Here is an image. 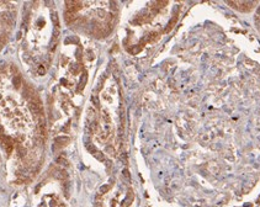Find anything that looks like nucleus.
<instances>
[{
    "label": "nucleus",
    "mask_w": 260,
    "mask_h": 207,
    "mask_svg": "<svg viewBox=\"0 0 260 207\" xmlns=\"http://www.w3.org/2000/svg\"><path fill=\"white\" fill-rule=\"evenodd\" d=\"M227 3L229 5H232L234 9H237L239 11H244V12L250 11L253 5H254L253 2H227Z\"/></svg>",
    "instance_id": "f257e3e1"
},
{
    "label": "nucleus",
    "mask_w": 260,
    "mask_h": 207,
    "mask_svg": "<svg viewBox=\"0 0 260 207\" xmlns=\"http://www.w3.org/2000/svg\"><path fill=\"white\" fill-rule=\"evenodd\" d=\"M2 145L4 147V149L6 151V153L8 154H10L11 152H13V149H14V143H13V139L10 138V137H8V136H4L2 139Z\"/></svg>",
    "instance_id": "f03ea898"
},
{
    "label": "nucleus",
    "mask_w": 260,
    "mask_h": 207,
    "mask_svg": "<svg viewBox=\"0 0 260 207\" xmlns=\"http://www.w3.org/2000/svg\"><path fill=\"white\" fill-rule=\"evenodd\" d=\"M66 5H67V11H70V12H77L81 9V3L80 2H66Z\"/></svg>",
    "instance_id": "7ed1b4c3"
},
{
    "label": "nucleus",
    "mask_w": 260,
    "mask_h": 207,
    "mask_svg": "<svg viewBox=\"0 0 260 207\" xmlns=\"http://www.w3.org/2000/svg\"><path fill=\"white\" fill-rule=\"evenodd\" d=\"M54 142L59 145H67L69 143V138L66 137V136H58V137L54 138Z\"/></svg>",
    "instance_id": "20e7f679"
},
{
    "label": "nucleus",
    "mask_w": 260,
    "mask_h": 207,
    "mask_svg": "<svg viewBox=\"0 0 260 207\" xmlns=\"http://www.w3.org/2000/svg\"><path fill=\"white\" fill-rule=\"evenodd\" d=\"M75 19H77V15L74 12H70V11H66V12H64V20H66L67 23H72Z\"/></svg>",
    "instance_id": "39448f33"
},
{
    "label": "nucleus",
    "mask_w": 260,
    "mask_h": 207,
    "mask_svg": "<svg viewBox=\"0 0 260 207\" xmlns=\"http://www.w3.org/2000/svg\"><path fill=\"white\" fill-rule=\"evenodd\" d=\"M133 198H135V194H133V191H132L131 189H129L128 192H127L126 200H125V205H126V206H129V205L133 202Z\"/></svg>",
    "instance_id": "423d86ee"
},
{
    "label": "nucleus",
    "mask_w": 260,
    "mask_h": 207,
    "mask_svg": "<svg viewBox=\"0 0 260 207\" xmlns=\"http://www.w3.org/2000/svg\"><path fill=\"white\" fill-rule=\"evenodd\" d=\"M54 176L57 177V179H59V180H66L67 177H68L67 173L64 171L63 169H58V170H56V174H54Z\"/></svg>",
    "instance_id": "0eeeda50"
},
{
    "label": "nucleus",
    "mask_w": 260,
    "mask_h": 207,
    "mask_svg": "<svg viewBox=\"0 0 260 207\" xmlns=\"http://www.w3.org/2000/svg\"><path fill=\"white\" fill-rule=\"evenodd\" d=\"M86 80H88V75H86V74H83L81 78H80V81H79V87H78L79 91H81L83 89H84V86H85V84H86Z\"/></svg>",
    "instance_id": "6e6552de"
},
{
    "label": "nucleus",
    "mask_w": 260,
    "mask_h": 207,
    "mask_svg": "<svg viewBox=\"0 0 260 207\" xmlns=\"http://www.w3.org/2000/svg\"><path fill=\"white\" fill-rule=\"evenodd\" d=\"M13 84H14L15 89H19V87L21 86V78H20L19 74H16V75L13 78Z\"/></svg>",
    "instance_id": "1a4fd4ad"
},
{
    "label": "nucleus",
    "mask_w": 260,
    "mask_h": 207,
    "mask_svg": "<svg viewBox=\"0 0 260 207\" xmlns=\"http://www.w3.org/2000/svg\"><path fill=\"white\" fill-rule=\"evenodd\" d=\"M176 20H178V17H176V16H174V17H173V19H172V20L169 21V23H168V27L165 28V32H169L170 30H172V28L174 27V25H175Z\"/></svg>",
    "instance_id": "9d476101"
},
{
    "label": "nucleus",
    "mask_w": 260,
    "mask_h": 207,
    "mask_svg": "<svg viewBox=\"0 0 260 207\" xmlns=\"http://www.w3.org/2000/svg\"><path fill=\"white\" fill-rule=\"evenodd\" d=\"M17 153H19L20 157H25L26 155V149L21 144H17Z\"/></svg>",
    "instance_id": "9b49d317"
},
{
    "label": "nucleus",
    "mask_w": 260,
    "mask_h": 207,
    "mask_svg": "<svg viewBox=\"0 0 260 207\" xmlns=\"http://www.w3.org/2000/svg\"><path fill=\"white\" fill-rule=\"evenodd\" d=\"M86 149H88V151H89V152H90L92 155H94V154L97 152V149H96V148H95V147H94L91 143H86Z\"/></svg>",
    "instance_id": "f8f14e48"
},
{
    "label": "nucleus",
    "mask_w": 260,
    "mask_h": 207,
    "mask_svg": "<svg viewBox=\"0 0 260 207\" xmlns=\"http://www.w3.org/2000/svg\"><path fill=\"white\" fill-rule=\"evenodd\" d=\"M109 190H110V185H107V184H106V185H103V186L100 187V190H99V194H100V195H104V194H106Z\"/></svg>",
    "instance_id": "ddd939ff"
},
{
    "label": "nucleus",
    "mask_w": 260,
    "mask_h": 207,
    "mask_svg": "<svg viewBox=\"0 0 260 207\" xmlns=\"http://www.w3.org/2000/svg\"><path fill=\"white\" fill-rule=\"evenodd\" d=\"M94 157H95L96 159H99L100 162H104V160H105V157H104V154H103L101 152H99V151H97V152L94 154Z\"/></svg>",
    "instance_id": "4468645a"
},
{
    "label": "nucleus",
    "mask_w": 260,
    "mask_h": 207,
    "mask_svg": "<svg viewBox=\"0 0 260 207\" xmlns=\"http://www.w3.org/2000/svg\"><path fill=\"white\" fill-rule=\"evenodd\" d=\"M57 163H58V164H62V165H68V160L64 159V158H62V157L57 158Z\"/></svg>",
    "instance_id": "2eb2a0df"
},
{
    "label": "nucleus",
    "mask_w": 260,
    "mask_h": 207,
    "mask_svg": "<svg viewBox=\"0 0 260 207\" xmlns=\"http://www.w3.org/2000/svg\"><path fill=\"white\" fill-rule=\"evenodd\" d=\"M167 4H168L167 2H161V3H155V5H167ZM159 8H161V6H154L153 9H154V10H158Z\"/></svg>",
    "instance_id": "dca6fc26"
},
{
    "label": "nucleus",
    "mask_w": 260,
    "mask_h": 207,
    "mask_svg": "<svg viewBox=\"0 0 260 207\" xmlns=\"http://www.w3.org/2000/svg\"><path fill=\"white\" fill-rule=\"evenodd\" d=\"M45 73H46V70H45L43 66H40V67H38V74H40V75H43Z\"/></svg>",
    "instance_id": "f3484780"
},
{
    "label": "nucleus",
    "mask_w": 260,
    "mask_h": 207,
    "mask_svg": "<svg viewBox=\"0 0 260 207\" xmlns=\"http://www.w3.org/2000/svg\"><path fill=\"white\" fill-rule=\"evenodd\" d=\"M123 175H125V177H127V179H129V173H128V170H123Z\"/></svg>",
    "instance_id": "a211bd4d"
},
{
    "label": "nucleus",
    "mask_w": 260,
    "mask_h": 207,
    "mask_svg": "<svg viewBox=\"0 0 260 207\" xmlns=\"http://www.w3.org/2000/svg\"><path fill=\"white\" fill-rule=\"evenodd\" d=\"M4 137V130H3V127L0 126V139H2Z\"/></svg>",
    "instance_id": "6ab92c4d"
}]
</instances>
